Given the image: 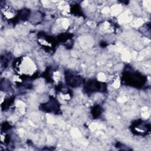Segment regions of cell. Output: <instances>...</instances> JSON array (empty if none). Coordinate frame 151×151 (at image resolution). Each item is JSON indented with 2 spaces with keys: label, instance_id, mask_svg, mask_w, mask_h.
Here are the masks:
<instances>
[{
  "label": "cell",
  "instance_id": "cell-1",
  "mask_svg": "<svg viewBox=\"0 0 151 151\" xmlns=\"http://www.w3.org/2000/svg\"><path fill=\"white\" fill-rule=\"evenodd\" d=\"M124 80L127 83L132 86L140 87L145 84L146 79L144 77L137 73H127L124 75Z\"/></svg>",
  "mask_w": 151,
  "mask_h": 151
},
{
  "label": "cell",
  "instance_id": "cell-2",
  "mask_svg": "<svg viewBox=\"0 0 151 151\" xmlns=\"http://www.w3.org/2000/svg\"><path fill=\"white\" fill-rule=\"evenodd\" d=\"M65 81L67 84L71 87L78 86L82 81L80 77L73 75L68 71L65 72Z\"/></svg>",
  "mask_w": 151,
  "mask_h": 151
},
{
  "label": "cell",
  "instance_id": "cell-3",
  "mask_svg": "<svg viewBox=\"0 0 151 151\" xmlns=\"http://www.w3.org/2000/svg\"><path fill=\"white\" fill-rule=\"evenodd\" d=\"M41 109L47 112H57L59 110L58 104L54 99H51L48 103L42 104Z\"/></svg>",
  "mask_w": 151,
  "mask_h": 151
},
{
  "label": "cell",
  "instance_id": "cell-4",
  "mask_svg": "<svg viewBox=\"0 0 151 151\" xmlns=\"http://www.w3.org/2000/svg\"><path fill=\"white\" fill-rule=\"evenodd\" d=\"M104 85L103 84H101L100 82L98 81H89L85 88V90L91 93L93 91H101L104 89Z\"/></svg>",
  "mask_w": 151,
  "mask_h": 151
},
{
  "label": "cell",
  "instance_id": "cell-5",
  "mask_svg": "<svg viewBox=\"0 0 151 151\" xmlns=\"http://www.w3.org/2000/svg\"><path fill=\"white\" fill-rule=\"evenodd\" d=\"M101 113V109L100 107L99 106H96L94 109H93V116L94 117H98Z\"/></svg>",
  "mask_w": 151,
  "mask_h": 151
}]
</instances>
